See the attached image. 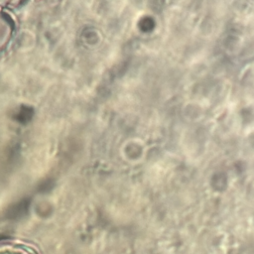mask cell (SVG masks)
Returning <instances> with one entry per match:
<instances>
[{
    "mask_svg": "<svg viewBox=\"0 0 254 254\" xmlns=\"http://www.w3.org/2000/svg\"><path fill=\"white\" fill-rule=\"evenodd\" d=\"M0 254H38V252L34 248L21 243L1 240Z\"/></svg>",
    "mask_w": 254,
    "mask_h": 254,
    "instance_id": "cell-1",
    "label": "cell"
}]
</instances>
